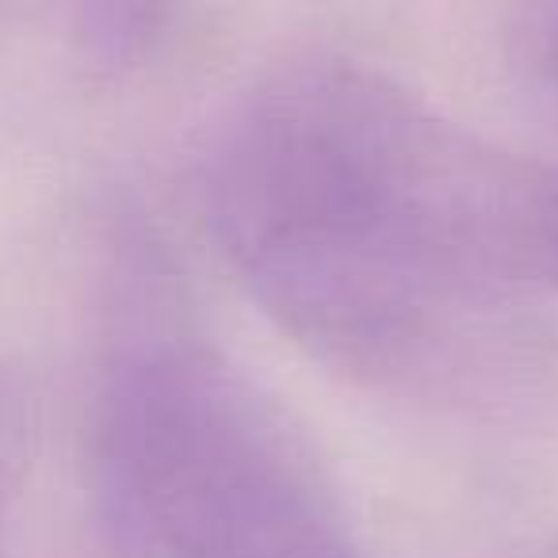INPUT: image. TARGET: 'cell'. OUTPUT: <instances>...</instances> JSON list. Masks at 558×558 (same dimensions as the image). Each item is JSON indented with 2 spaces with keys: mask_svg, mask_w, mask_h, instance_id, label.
<instances>
[{
  "mask_svg": "<svg viewBox=\"0 0 558 558\" xmlns=\"http://www.w3.org/2000/svg\"><path fill=\"white\" fill-rule=\"evenodd\" d=\"M558 165L509 154L383 73L311 58L226 119L207 218L283 333L375 383H448L547 291Z\"/></svg>",
  "mask_w": 558,
  "mask_h": 558,
  "instance_id": "1",
  "label": "cell"
},
{
  "mask_svg": "<svg viewBox=\"0 0 558 558\" xmlns=\"http://www.w3.org/2000/svg\"><path fill=\"white\" fill-rule=\"evenodd\" d=\"M88 471L111 558H367L303 436L203 344L111 367Z\"/></svg>",
  "mask_w": 558,
  "mask_h": 558,
  "instance_id": "2",
  "label": "cell"
},
{
  "mask_svg": "<svg viewBox=\"0 0 558 558\" xmlns=\"http://www.w3.org/2000/svg\"><path fill=\"white\" fill-rule=\"evenodd\" d=\"M73 35L104 70L146 62L169 24V0H65Z\"/></svg>",
  "mask_w": 558,
  "mask_h": 558,
  "instance_id": "3",
  "label": "cell"
},
{
  "mask_svg": "<svg viewBox=\"0 0 558 558\" xmlns=\"http://www.w3.org/2000/svg\"><path fill=\"white\" fill-rule=\"evenodd\" d=\"M535 39H539V70L558 96V0L539 4V35Z\"/></svg>",
  "mask_w": 558,
  "mask_h": 558,
  "instance_id": "4",
  "label": "cell"
},
{
  "mask_svg": "<svg viewBox=\"0 0 558 558\" xmlns=\"http://www.w3.org/2000/svg\"><path fill=\"white\" fill-rule=\"evenodd\" d=\"M547 291L558 295V207H555V226H550V256H547Z\"/></svg>",
  "mask_w": 558,
  "mask_h": 558,
  "instance_id": "5",
  "label": "cell"
}]
</instances>
